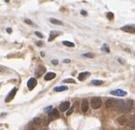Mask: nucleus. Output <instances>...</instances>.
<instances>
[{
  "label": "nucleus",
  "instance_id": "obj_28",
  "mask_svg": "<svg viewBox=\"0 0 135 130\" xmlns=\"http://www.w3.org/2000/svg\"><path fill=\"white\" fill-rule=\"evenodd\" d=\"M24 21H25V23L29 24V25H33V22H32V21H31V20H30V19H25V20H24Z\"/></svg>",
  "mask_w": 135,
  "mask_h": 130
},
{
  "label": "nucleus",
  "instance_id": "obj_8",
  "mask_svg": "<svg viewBox=\"0 0 135 130\" xmlns=\"http://www.w3.org/2000/svg\"><path fill=\"white\" fill-rule=\"evenodd\" d=\"M110 93L112 95H116V96H125L127 94V92L122 91V90H114V91H111Z\"/></svg>",
  "mask_w": 135,
  "mask_h": 130
},
{
  "label": "nucleus",
  "instance_id": "obj_13",
  "mask_svg": "<svg viewBox=\"0 0 135 130\" xmlns=\"http://www.w3.org/2000/svg\"><path fill=\"white\" fill-rule=\"evenodd\" d=\"M88 109H89V102H88V100L84 99L82 104H81V111L83 113H86L88 111Z\"/></svg>",
  "mask_w": 135,
  "mask_h": 130
},
{
  "label": "nucleus",
  "instance_id": "obj_11",
  "mask_svg": "<svg viewBox=\"0 0 135 130\" xmlns=\"http://www.w3.org/2000/svg\"><path fill=\"white\" fill-rule=\"evenodd\" d=\"M69 106H70V104H69V102H63L60 104V105H59V109H60V111L62 112H65L67 111L68 109L69 108Z\"/></svg>",
  "mask_w": 135,
  "mask_h": 130
},
{
  "label": "nucleus",
  "instance_id": "obj_24",
  "mask_svg": "<svg viewBox=\"0 0 135 130\" xmlns=\"http://www.w3.org/2000/svg\"><path fill=\"white\" fill-rule=\"evenodd\" d=\"M63 83H68V84H75V81L71 78H68V79L63 80Z\"/></svg>",
  "mask_w": 135,
  "mask_h": 130
},
{
  "label": "nucleus",
  "instance_id": "obj_36",
  "mask_svg": "<svg viewBox=\"0 0 135 130\" xmlns=\"http://www.w3.org/2000/svg\"><path fill=\"white\" fill-rule=\"evenodd\" d=\"M6 31L8 33H11L12 32V29H11V28H6Z\"/></svg>",
  "mask_w": 135,
  "mask_h": 130
},
{
  "label": "nucleus",
  "instance_id": "obj_4",
  "mask_svg": "<svg viewBox=\"0 0 135 130\" xmlns=\"http://www.w3.org/2000/svg\"><path fill=\"white\" fill-rule=\"evenodd\" d=\"M59 117V112L57 109H53L52 111L49 114V121H53Z\"/></svg>",
  "mask_w": 135,
  "mask_h": 130
},
{
  "label": "nucleus",
  "instance_id": "obj_10",
  "mask_svg": "<svg viewBox=\"0 0 135 130\" xmlns=\"http://www.w3.org/2000/svg\"><path fill=\"white\" fill-rule=\"evenodd\" d=\"M59 34H61L60 31H57V30H52L51 32L49 33V41H52L55 38H57L58 36H59Z\"/></svg>",
  "mask_w": 135,
  "mask_h": 130
},
{
  "label": "nucleus",
  "instance_id": "obj_3",
  "mask_svg": "<svg viewBox=\"0 0 135 130\" xmlns=\"http://www.w3.org/2000/svg\"><path fill=\"white\" fill-rule=\"evenodd\" d=\"M133 106H134L133 101L128 100V101H126L125 104H124V107H123V111H122V113H128V112H131V110H132Z\"/></svg>",
  "mask_w": 135,
  "mask_h": 130
},
{
  "label": "nucleus",
  "instance_id": "obj_27",
  "mask_svg": "<svg viewBox=\"0 0 135 130\" xmlns=\"http://www.w3.org/2000/svg\"><path fill=\"white\" fill-rule=\"evenodd\" d=\"M34 122H35V124H37V125H39V124L41 123L40 118H38V117H36V118H34Z\"/></svg>",
  "mask_w": 135,
  "mask_h": 130
},
{
  "label": "nucleus",
  "instance_id": "obj_9",
  "mask_svg": "<svg viewBox=\"0 0 135 130\" xmlns=\"http://www.w3.org/2000/svg\"><path fill=\"white\" fill-rule=\"evenodd\" d=\"M116 103H117V100H115V99H109L105 104V105L107 108H114Z\"/></svg>",
  "mask_w": 135,
  "mask_h": 130
},
{
  "label": "nucleus",
  "instance_id": "obj_18",
  "mask_svg": "<svg viewBox=\"0 0 135 130\" xmlns=\"http://www.w3.org/2000/svg\"><path fill=\"white\" fill-rule=\"evenodd\" d=\"M49 21L51 22V23L55 24V25H63V23L60 21V20H59V19H50Z\"/></svg>",
  "mask_w": 135,
  "mask_h": 130
},
{
  "label": "nucleus",
  "instance_id": "obj_16",
  "mask_svg": "<svg viewBox=\"0 0 135 130\" xmlns=\"http://www.w3.org/2000/svg\"><path fill=\"white\" fill-rule=\"evenodd\" d=\"M55 77H56V73H54V72H48L45 75L44 78H45L46 81H50V80L54 79Z\"/></svg>",
  "mask_w": 135,
  "mask_h": 130
},
{
  "label": "nucleus",
  "instance_id": "obj_14",
  "mask_svg": "<svg viewBox=\"0 0 135 130\" xmlns=\"http://www.w3.org/2000/svg\"><path fill=\"white\" fill-rule=\"evenodd\" d=\"M90 73L89 72H80L79 76H78V79L80 80V81H84V80L88 77V76H90Z\"/></svg>",
  "mask_w": 135,
  "mask_h": 130
},
{
  "label": "nucleus",
  "instance_id": "obj_1",
  "mask_svg": "<svg viewBox=\"0 0 135 130\" xmlns=\"http://www.w3.org/2000/svg\"><path fill=\"white\" fill-rule=\"evenodd\" d=\"M90 104L93 109H99L101 106V99L99 97H93L90 101Z\"/></svg>",
  "mask_w": 135,
  "mask_h": 130
},
{
  "label": "nucleus",
  "instance_id": "obj_22",
  "mask_svg": "<svg viewBox=\"0 0 135 130\" xmlns=\"http://www.w3.org/2000/svg\"><path fill=\"white\" fill-rule=\"evenodd\" d=\"M101 51H105V52H110V48H109L108 45H106V44H104L102 48H101Z\"/></svg>",
  "mask_w": 135,
  "mask_h": 130
},
{
  "label": "nucleus",
  "instance_id": "obj_17",
  "mask_svg": "<svg viewBox=\"0 0 135 130\" xmlns=\"http://www.w3.org/2000/svg\"><path fill=\"white\" fill-rule=\"evenodd\" d=\"M66 90H68V86H58V87L54 88L55 92H63Z\"/></svg>",
  "mask_w": 135,
  "mask_h": 130
},
{
  "label": "nucleus",
  "instance_id": "obj_21",
  "mask_svg": "<svg viewBox=\"0 0 135 130\" xmlns=\"http://www.w3.org/2000/svg\"><path fill=\"white\" fill-rule=\"evenodd\" d=\"M106 17H107V19H108L109 20H112V19H114V15H113V13H111V12H108V13L106 14Z\"/></svg>",
  "mask_w": 135,
  "mask_h": 130
},
{
  "label": "nucleus",
  "instance_id": "obj_33",
  "mask_svg": "<svg viewBox=\"0 0 135 130\" xmlns=\"http://www.w3.org/2000/svg\"><path fill=\"white\" fill-rule=\"evenodd\" d=\"M80 13H81V15H83V16H87V12H86L85 10H81Z\"/></svg>",
  "mask_w": 135,
  "mask_h": 130
},
{
  "label": "nucleus",
  "instance_id": "obj_34",
  "mask_svg": "<svg viewBox=\"0 0 135 130\" xmlns=\"http://www.w3.org/2000/svg\"><path fill=\"white\" fill-rule=\"evenodd\" d=\"M118 60H119V61H120L121 63H123V64L125 63V60H122V59H118Z\"/></svg>",
  "mask_w": 135,
  "mask_h": 130
},
{
  "label": "nucleus",
  "instance_id": "obj_39",
  "mask_svg": "<svg viewBox=\"0 0 135 130\" xmlns=\"http://www.w3.org/2000/svg\"><path fill=\"white\" fill-rule=\"evenodd\" d=\"M26 130H29V129H26Z\"/></svg>",
  "mask_w": 135,
  "mask_h": 130
},
{
  "label": "nucleus",
  "instance_id": "obj_30",
  "mask_svg": "<svg viewBox=\"0 0 135 130\" xmlns=\"http://www.w3.org/2000/svg\"><path fill=\"white\" fill-rule=\"evenodd\" d=\"M51 63H52L53 65H58L59 64V61H58L57 60H51Z\"/></svg>",
  "mask_w": 135,
  "mask_h": 130
},
{
  "label": "nucleus",
  "instance_id": "obj_5",
  "mask_svg": "<svg viewBox=\"0 0 135 130\" xmlns=\"http://www.w3.org/2000/svg\"><path fill=\"white\" fill-rule=\"evenodd\" d=\"M17 91H18V89H17V88H13V89H12V90L9 92L8 94H7V96L6 97V99H5V102H6V103L10 102V101H11V100H12V99L15 97Z\"/></svg>",
  "mask_w": 135,
  "mask_h": 130
},
{
  "label": "nucleus",
  "instance_id": "obj_6",
  "mask_svg": "<svg viewBox=\"0 0 135 130\" xmlns=\"http://www.w3.org/2000/svg\"><path fill=\"white\" fill-rule=\"evenodd\" d=\"M37 85V79L35 78H30L27 82V88L29 90H33Z\"/></svg>",
  "mask_w": 135,
  "mask_h": 130
},
{
  "label": "nucleus",
  "instance_id": "obj_20",
  "mask_svg": "<svg viewBox=\"0 0 135 130\" xmlns=\"http://www.w3.org/2000/svg\"><path fill=\"white\" fill-rule=\"evenodd\" d=\"M63 44L65 45V46H67V47H74V46H75L73 42L68 41V40H64V41H63Z\"/></svg>",
  "mask_w": 135,
  "mask_h": 130
},
{
  "label": "nucleus",
  "instance_id": "obj_31",
  "mask_svg": "<svg viewBox=\"0 0 135 130\" xmlns=\"http://www.w3.org/2000/svg\"><path fill=\"white\" fill-rule=\"evenodd\" d=\"M36 44H37V46L41 47V46H42V45H43V44H44V43H43V42H42V41H40V40H39V41H37V42H36Z\"/></svg>",
  "mask_w": 135,
  "mask_h": 130
},
{
  "label": "nucleus",
  "instance_id": "obj_7",
  "mask_svg": "<svg viewBox=\"0 0 135 130\" xmlns=\"http://www.w3.org/2000/svg\"><path fill=\"white\" fill-rule=\"evenodd\" d=\"M45 71H46L45 67H43V66H41L40 65V66H38V67L37 68L36 72H35V74H36L37 77H40L41 75L45 72Z\"/></svg>",
  "mask_w": 135,
  "mask_h": 130
},
{
  "label": "nucleus",
  "instance_id": "obj_35",
  "mask_svg": "<svg viewBox=\"0 0 135 130\" xmlns=\"http://www.w3.org/2000/svg\"><path fill=\"white\" fill-rule=\"evenodd\" d=\"M63 62H65V63H69V62H70V60H63Z\"/></svg>",
  "mask_w": 135,
  "mask_h": 130
},
{
  "label": "nucleus",
  "instance_id": "obj_26",
  "mask_svg": "<svg viewBox=\"0 0 135 130\" xmlns=\"http://www.w3.org/2000/svg\"><path fill=\"white\" fill-rule=\"evenodd\" d=\"M73 111H74V106L70 107V109H68V111H67V116H70Z\"/></svg>",
  "mask_w": 135,
  "mask_h": 130
},
{
  "label": "nucleus",
  "instance_id": "obj_37",
  "mask_svg": "<svg viewBox=\"0 0 135 130\" xmlns=\"http://www.w3.org/2000/svg\"><path fill=\"white\" fill-rule=\"evenodd\" d=\"M40 55L42 56V57H44V56H45V53H44L43 51H41V52H40Z\"/></svg>",
  "mask_w": 135,
  "mask_h": 130
},
{
  "label": "nucleus",
  "instance_id": "obj_2",
  "mask_svg": "<svg viewBox=\"0 0 135 130\" xmlns=\"http://www.w3.org/2000/svg\"><path fill=\"white\" fill-rule=\"evenodd\" d=\"M122 31L128 33H131V34H134L135 33V25L134 24H129V25H125L121 28Z\"/></svg>",
  "mask_w": 135,
  "mask_h": 130
},
{
  "label": "nucleus",
  "instance_id": "obj_29",
  "mask_svg": "<svg viewBox=\"0 0 135 130\" xmlns=\"http://www.w3.org/2000/svg\"><path fill=\"white\" fill-rule=\"evenodd\" d=\"M35 34H36L37 37H39V38H43V37H44V36H43V35H42L40 32H38V31H36V32H35Z\"/></svg>",
  "mask_w": 135,
  "mask_h": 130
},
{
  "label": "nucleus",
  "instance_id": "obj_15",
  "mask_svg": "<svg viewBox=\"0 0 135 130\" xmlns=\"http://www.w3.org/2000/svg\"><path fill=\"white\" fill-rule=\"evenodd\" d=\"M128 125H129V126H130L131 128H135V115L131 116L130 120L128 122Z\"/></svg>",
  "mask_w": 135,
  "mask_h": 130
},
{
  "label": "nucleus",
  "instance_id": "obj_19",
  "mask_svg": "<svg viewBox=\"0 0 135 130\" xmlns=\"http://www.w3.org/2000/svg\"><path fill=\"white\" fill-rule=\"evenodd\" d=\"M102 84H103V82L100 80H92L91 81V84H94V85H101Z\"/></svg>",
  "mask_w": 135,
  "mask_h": 130
},
{
  "label": "nucleus",
  "instance_id": "obj_25",
  "mask_svg": "<svg viewBox=\"0 0 135 130\" xmlns=\"http://www.w3.org/2000/svg\"><path fill=\"white\" fill-rule=\"evenodd\" d=\"M7 72V68L0 65V72Z\"/></svg>",
  "mask_w": 135,
  "mask_h": 130
},
{
  "label": "nucleus",
  "instance_id": "obj_32",
  "mask_svg": "<svg viewBox=\"0 0 135 130\" xmlns=\"http://www.w3.org/2000/svg\"><path fill=\"white\" fill-rule=\"evenodd\" d=\"M52 108H53V107H52V106H49V107H47V108H46V109H45V112H49V111H50V110H51Z\"/></svg>",
  "mask_w": 135,
  "mask_h": 130
},
{
  "label": "nucleus",
  "instance_id": "obj_23",
  "mask_svg": "<svg viewBox=\"0 0 135 130\" xmlns=\"http://www.w3.org/2000/svg\"><path fill=\"white\" fill-rule=\"evenodd\" d=\"M82 57H85V58H93L94 57V54L93 53H84L82 54Z\"/></svg>",
  "mask_w": 135,
  "mask_h": 130
},
{
  "label": "nucleus",
  "instance_id": "obj_12",
  "mask_svg": "<svg viewBox=\"0 0 135 130\" xmlns=\"http://www.w3.org/2000/svg\"><path fill=\"white\" fill-rule=\"evenodd\" d=\"M117 122L119 123V125H125L128 123V119H127V117L125 116H121L117 119Z\"/></svg>",
  "mask_w": 135,
  "mask_h": 130
},
{
  "label": "nucleus",
  "instance_id": "obj_38",
  "mask_svg": "<svg viewBox=\"0 0 135 130\" xmlns=\"http://www.w3.org/2000/svg\"><path fill=\"white\" fill-rule=\"evenodd\" d=\"M5 1H6V2H9V0H5Z\"/></svg>",
  "mask_w": 135,
  "mask_h": 130
}]
</instances>
